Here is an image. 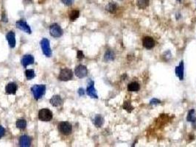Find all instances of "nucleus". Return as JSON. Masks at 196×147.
<instances>
[{
  "instance_id": "nucleus-16",
  "label": "nucleus",
  "mask_w": 196,
  "mask_h": 147,
  "mask_svg": "<svg viewBox=\"0 0 196 147\" xmlns=\"http://www.w3.org/2000/svg\"><path fill=\"white\" fill-rule=\"evenodd\" d=\"M50 104H52L53 107H59L63 103V100H62L61 97L58 95H55L53 96L52 98L50 99Z\"/></svg>"
},
{
  "instance_id": "nucleus-3",
  "label": "nucleus",
  "mask_w": 196,
  "mask_h": 147,
  "mask_svg": "<svg viewBox=\"0 0 196 147\" xmlns=\"http://www.w3.org/2000/svg\"><path fill=\"white\" fill-rule=\"evenodd\" d=\"M40 45H41V49L44 55L45 56L49 58V57L52 55V50H51L50 49V45H49V40L47 39V38H43V39L41 40V42H40Z\"/></svg>"
},
{
  "instance_id": "nucleus-9",
  "label": "nucleus",
  "mask_w": 196,
  "mask_h": 147,
  "mask_svg": "<svg viewBox=\"0 0 196 147\" xmlns=\"http://www.w3.org/2000/svg\"><path fill=\"white\" fill-rule=\"evenodd\" d=\"M16 27H17V28L24 31V32L28 33V34H31V32H32V30H31L30 26L27 24L25 21H23V20H19V21H18L16 23Z\"/></svg>"
},
{
  "instance_id": "nucleus-18",
  "label": "nucleus",
  "mask_w": 196,
  "mask_h": 147,
  "mask_svg": "<svg viewBox=\"0 0 196 147\" xmlns=\"http://www.w3.org/2000/svg\"><path fill=\"white\" fill-rule=\"evenodd\" d=\"M104 123V119L100 115H97L94 117V124L97 127H101L102 125Z\"/></svg>"
},
{
  "instance_id": "nucleus-7",
  "label": "nucleus",
  "mask_w": 196,
  "mask_h": 147,
  "mask_svg": "<svg viewBox=\"0 0 196 147\" xmlns=\"http://www.w3.org/2000/svg\"><path fill=\"white\" fill-rule=\"evenodd\" d=\"M75 72L76 76L78 77V78L82 79V78H84V77L87 76L88 70L85 66L79 65L75 69Z\"/></svg>"
},
{
  "instance_id": "nucleus-34",
  "label": "nucleus",
  "mask_w": 196,
  "mask_h": 147,
  "mask_svg": "<svg viewBox=\"0 0 196 147\" xmlns=\"http://www.w3.org/2000/svg\"><path fill=\"white\" fill-rule=\"evenodd\" d=\"M177 1H178V2H181V0H177Z\"/></svg>"
},
{
  "instance_id": "nucleus-24",
  "label": "nucleus",
  "mask_w": 196,
  "mask_h": 147,
  "mask_svg": "<svg viewBox=\"0 0 196 147\" xmlns=\"http://www.w3.org/2000/svg\"><path fill=\"white\" fill-rule=\"evenodd\" d=\"M25 75H26L27 79L28 80H32L35 77H36V74H35V71L33 69H27L25 71Z\"/></svg>"
},
{
  "instance_id": "nucleus-23",
  "label": "nucleus",
  "mask_w": 196,
  "mask_h": 147,
  "mask_svg": "<svg viewBox=\"0 0 196 147\" xmlns=\"http://www.w3.org/2000/svg\"><path fill=\"white\" fill-rule=\"evenodd\" d=\"M79 16H80L79 10H72V12L69 13V19H70V21H75L77 18L79 17Z\"/></svg>"
},
{
  "instance_id": "nucleus-22",
  "label": "nucleus",
  "mask_w": 196,
  "mask_h": 147,
  "mask_svg": "<svg viewBox=\"0 0 196 147\" xmlns=\"http://www.w3.org/2000/svg\"><path fill=\"white\" fill-rule=\"evenodd\" d=\"M16 127L19 128V130H25L27 126V121L25 119H19V120L16 121Z\"/></svg>"
},
{
  "instance_id": "nucleus-8",
  "label": "nucleus",
  "mask_w": 196,
  "mask_h": 147,
  "mask_svg": "<svg viewBox=\"0 0 196 147\" xmlns=\"http://www.w3.org/2000/svg\"><path fill=\"white\" fill-rule=\"evenodd\" d=\"M142 45L147 49H151L155 47V40L152 37L146 36L142 39Z\"/></svg>"
},
{
  "instance_id": "nucleus-30",
  "label": "nucleus",
  "mask_w": 196,
  "mask_h": 147,
  "mask_svg": "<svg viewBox=\"0 0 196 147\" xmlns=\"http://www.w3.org/2000/svg\"><path fill=\"white\" fill-rule=\"evenodd\" d=\"M5 130L4 129V127L0 126V138H2L5 135Z\"/></svg>"
},
{
  "instance_id": "nucleus-21",
  "label": "nucleus",
  "mask_w": 196,
  "mask_h": 147,
  "mask_svg": "<svg viewBox=\"0 0 196 147\" xmlns=\"http://www.w3.org/2000/svg\"><path fill=\"white\" fill-rule=\"evenodd\" d=\"M115 58V54L113 51L108 50L104 55V59L106 61H112Z\"/></svg>"
},
{
  "instance_id": "nucleus-25",
  "label": "nucleus",
  "mask_w": 196,
  "mask_h": 147,
  "mask_svg": "<svg viewBox=\"0 0 196 147\" xmlns=\"http://www.w3.org/2000/svg\"><path fill=\"white\" fill-rule=\"evenodd\" d=\"M195 110H191L189 111V113L187 115V117H186V120L189 122H192L195 120Z\"/></svg>"
},
{
  "instance_id": "nucleus-17",
  "label": "nucleus",
  "mask_w": 196,
  "mask_h": 147,
  "mask_svg": "<svg viewBox=\"0 0 196 147\" xmlns=\"http://www.w3.org/2000/svg\"><path fill=\"white\" fill-rule=\"evenodd\" d=\"M140 85L137 82H132L128 84V90L131 92H136L140 91Z\"/></svg>"
},
{
  "instance_id": "nucleus-14",
  "label": "nucleus",
  "mask_w": 196,
  "mask_h": 147,
  "mask_svg": "<svg viewBox=\"0 0 196 147\" xmlns=\"http://www.w3.org/2000/svg\"><path fill=\"white\" fill-rule=\"evenodd\" d=\"M175 74L176 76L179 77V80H184V62L181 61L179 66L175 68Z\"/></svg>"
},
{
  "instance_id": "nucleus-20",
  "label": "nucleus",
  "mask_w": 196,
  "mask_h": 147,
  "mask_svg": "<svg viewBox=\"0 0 196 147\" xmlns=\"http://www.w3.org/2000/svg\"><path fill=\"white\" fill-rule=\"evenodd\" d=\"M150 3V0H137L136 5L140 9L144 10L148 7Z\"/></svg>"
},
{
  "instance_id": "nucleus-5",
  "label": "nucleus",
  "mask_w": 196,
  "mask_h": 147,
  "mask_svg": "<svg viewBox=\"0 0 196 147\" xmlns=\"http://www.w3.org/2000/svg\"><path fill=\"white\" fill-rule=\"evenodd\" d=\"M58 129H59V131L61 132L62 134L64 135H69V134H71L72 132V125L70 124V123L67 122V121H63L59 124L58 126Z\"/></svg>"
},
{
  "instance_id": "nucleus-6",
  "label": "nucleus",
  "mask_w": 196,
  "mask_h": 147,
  "mask_svg": "<svg viewBox=\"0 0 196 147\" xmlns=\"http://www.w3.org/2000/svg\"><path fill=\"white\" fill-rule=\"evenodd\" d=\"M73 73L71 69H63L60 71L58 79L60 81H69L72 78Z\"/></svg>"
},
{
  "instance_id": "nucleus-4",
  "label": "nucleus",
  "mask_w": 196,
  "mask_h": 147,
  "mask_svg": "<svg viewBox=\"0 0 196 147\" xmlns=\"http://www.w3.org/2000/svg\"><path fill=\"white\" fill-rule=\"evenodd\" d=\"M49 33L53 38H59L63 35V30L58 24H52L49 27Z\"/></svg>"
},
{
  "instance_id": "nucleus-29",
  "label": "nucleus",
  "mask_w": 196,
  "mask_h": 147,
  "mask_svg": "<svg viewBox=\"0 0 196 147\" xmlns=\"http://www.w3.org/2000/svg\"><path fill=\"white\" fill-rule=\"evenodd\" d=\"M77 58H78V59H79V60H82V59L84 58V55L83 51L80 50L78 51V53H77Z\"/></svg>"
},
{
  "instance_id": "nucleus-2",
  "label": "nucleus",
  "mask_w": 196,
  "mask_h": 147,
  "mask_svg": "<svg viewBox=\"0 0 196 147\" xmlns=\"http://www.w3.org/2000/svg\"><path fill=\"white\" fill-rule=\"evenodd\" d=\"M38 119L42 121H49L52 119V113L47 108H44L38 112Z\"/></svg>"
},
{
  "instance_id": "nucleus-27",
  "label": "nucleus",
  "mask_w": 196,
  "mask_h": 147,
  "mask_svg": "<svg viewBox=\"0 0 196 147\" xmlns=\"http://www.w3.org/2000/svg\"><path fill=\"white\" fill-rule=\"evenodd\" d=\"M161 103V101L159 100L158 99H156V98H153L152 99L151 101H150V104H151V105H157V104H160Z\"/></svg>"
},
{
  "instance_id": "nucleus-12",
  "label": "nucleus",
  "mask_w": 196,
  "mask_h": 147,
  "mask_svg": "<svg viewBox=\"0 0 196 147\" xmlns=\"http://www.w3.org/2000/svg\"><path fill=\"white\" fill-rule=\"evenodd\" d=\"M6 38L8 40L9 46L10 47L14 48L16 47V38H15V33L13 31H10L6 36Z\"/></svg>"
},
{
  "instance_id": "nucleus-28",
  "label": "nucleus",
  "mask_w": 196,
  "mask_h": 147,
  "mask_svg": "<svg viewBox=\"0 0 196 147\" xmlns=\"http://www.w3.org/2000/svg\"><path fill=\"white\" fill-rule=\"evenodd\" d=\"M61 2L64 5H67V6H70L74 2V0H61Z\"/></svg>"
},
{
  "instance_id": "nucleus-11",
  "label": "nucleus",
  "mask_w": 196,
  "mask_h": 147,
  "mask_svg": "<svg viewBox=\"0 0 196 147\" xmlns=\"http://www.w3.org/2000/svg\"><path fill=\"white\" fill-rule=\"evenodd\" d=\"M33 62H34V58L33 56L31 55H25L21 60V65H22L25 68H26L27 66L29 65H32Z\"/></svg>"
},
{
  "instance_id": "nucleus-26",
  "label": "nucleus",
  "mask_w": 196,
  "mask_h": 147,
  "mask_svg": "<svg viewBox=\"0 0 196 147\" xmlns=\"http://www.w3.org/2000/svg\"><path fill=\"white\" fill-rule=\"evenodd\" d=\"M123 109L128 111V113H131L133 110V107L131 105V104L129 102H125L123 104Z\"/></svg>"
},
{
  "instance_id": "nucleus-19",
  "label": "nucleus",
  "mask_w": 196,
  "mask_h": 147,
  "mask_svg": "<svg viewBox=\"0 0 196 147\" xmlns=\"http://www.w3.org/2000/svg\"><path fill=\"white\" fill-rule=\"evenodd\" d=\"M106 10L111 13H114L117 10V5L115 2H110L106 5Z\"/></svg>"
},
{
  "instance_id": "nucleus-31",
  "label": "nucleus",
  "mask_w": 196,
  "mask_h": 147,
  "mask_svg": "<svg viewBox=\"0 0 196 147\" xmlns=\"http://www.w3.org/2000/svg\"><path fill=\"white\" fill-rule=\"evenodd\" d=\"M78 93H79L80 96H83L84 95L85 92H84V90L83 89V88H80V89L78 90Z\"/></svg>"
},
{
  "instance_id": "nucleus-10",
  "label": "nucleus",
  "mask_w": 196,
  "mask_h": 147,
  "mask_svg": "<svg viewBox=\"0 0 196 147\" xmlns=\"http://www.w3.org/2000/svg\"><path fill=\"white\" fill-rule=\"evenodd\" d=\"M86 93L89 96L91 97V98H94V99L98 98L96 90H95L94 88V82H93V81H91L90 84H89V86L87 87Z\"/></svg>"
},
{
  "instance_id": "nucleus-13",
  "label": "nucleus",
  "mask_w": 196,
  "mask_h": 147,
  "mask_svg": "<svg viewBox=\"0 0 196 147\" xmlns=\"http://www.w3.org/2000/svg\"><path fill=\"white\" fill-rule=\"evenodd\" d=\"M17 91V85L15 82H10L5 87V91L8 94H15Z\"/></svg>"
},
{
  "instance_id": "nucleus-32",
  "label": "nucleus",
  "mask_w": 196,
  "mask_h": 147,
  "mask_svg": "<svg viewBox=\"0 0 196 147\" xmlns=\"http://www.w3.org/2000/svg\"><path fill=\"white\" fill-rule=\"evenodd\" d=\"M2 21H4V22L8 21V19H7V18H6V15H5V13L2 14Z\"/></svg>"
},
{
  "instance_id": "nucleus-15",
  "label": "nucleus",
  "mask_w": 196,
  "mask_h": 147,
  "mask_svg": "<svg viewBox=\"0 0 196 147\" xmlns=\"http://www.w3.org/2000/svg\"><path fill=\"white\" fill-rule=\"evenodd\" d=\"M31 144V139L29 136L22 135L19 139V145L22 147H28Z\"/></svg>"
},
{
  "instance_id": "nucleus-1",
  "label": "nucleus",
  "mask_w": 196,
  "mask_h": 147,
  "mask_svg": "<svg viewBox=\"0 0 196 147\" xmlns=\"http://www.w3.org/2000/svg\"><path fill=\"white\" fill-rule=\"evenodd\" d=\"M33 94L34 98L36 99H40L44 95L46 91V86L44 85H36L33 86L31 88Z\"/></svg>"
},
{
  "instance_id": "nucleus-33",
  "label": "nucleus",
  "mask_w": 196,
  "mask_h": 147,
  "mask_svg": "<svg viewBox=\"0 0 196 147\" xmlns=\"http://www.w3.org/2000/svg\"><path fill=\"white\" fill-rule=\"evenodd\" d=\"M192 126H193V128L195 129V130H196V119H195V120H194L193 121H192Z\"/></svg>"
}]
</instances>
